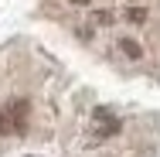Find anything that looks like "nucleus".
<instances>
[{
    "label": "nucleus",
    "mask_w": 160,
    "mask_h": 157,
    "mask_svg": "<svg viewBox=\"0 0 160 157\" xmlns=\"http://www.w3.org/2000/svg\"><path fill=\"white\" fill-rule=\"evenodd\" d=\"M28 113H31V102L28 99H17L10 106L0 109V133H24L28 130Z\"/></svg>",
    "instance_id": "obj_1"
},
{
    "label": "nucleus",
    "mask_w": 160,
    "mask_h": 157,
    "mask_svg": "<svg viewBox=\"0 0 160 157\" xmlns=\"http://www.w3.org/2000/svg\"><path fill=\"white\" fill-rule=\"evenodd\" d=\"M119 51L126 55L129 62H140V58H143V48H140V41H133V38H123V41H119Z\"/></svg>",
    "instance_id": "obj_2"
},
{
    "label": "nucleus",
    "mask_w": 160,
    "mask_h": 157,
    "mask_svg": "<svg viewBox=\"0 0 160 157\" xmlns=\"http://www.w3.org/2000/svg\"><path fill=\"white\" fill-rule=\"evenodd\" d=\"M123 17H126L129 24H147V17H150V14H147V7L133 3V7H126V14H123Z\"/></svg>",
    "instance_id": "obj_3"
},
{
    "label": "nucleus",
    "mask_w": 160,
    "mask_h": 157,
    "mask_svg": "<svg viewBox=\"0 0 160 157\" xmlns=\"http://www.w3.org/2000/svg\"><path fill=\"white\" fill-rule=\"evenodd\" d=\"M112 133H119V120H106V123L96 130V140H106V137H112Z\"/></svg>",
    "instance_id": "obj_4"
},
{
    "label": "nucleus",
    "mask_w": 160,
    "mask_h": 157,
    "mask_svg": "<svg viewBox=\"0 0 160 157\" xmlns=\"http://www.w3.org/2000/svg\"><path fill=\"white\" fill-rule=\"evenodd\" d=\"M89 24H96V28H109V24H112V14H109V10H92Z\"/></svg>",
    "instance_id": "obj_5"
},
{
    "label": "nucleus",
    "mask_w": 160,
    "mask_h": 157,
    "mask_svg": "<svg viewBox=\"0 0 160 157\" xmlns=\"http://www.w3.org/2000/svg\"><path fill=\"white\" fill-rule=\"evenodd\" d=\"M68 3H75V7H89L92 0H68Z\"/></svg>",
    "instance_id": "obj_6"
}]
</instances>
